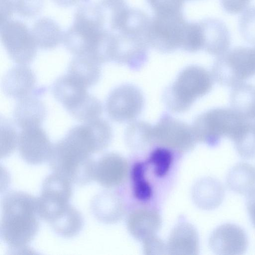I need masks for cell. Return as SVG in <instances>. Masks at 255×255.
I'll use <instances>...</instances> for the list:
<instances>
[{"mask_svg":"<svg viewBox=\"0 0 255 255\" xmlns=\"http://www.w3.org/2000/svg\"><path fill=\"white\" fill-rule=\"evenodd\" d=\"M96 4L105 29L114 32L120 18L128 8L125 0H100Z\"/></svg>","mask_w":255,"mask_h":255,"instance_id":"4dcf8cb0","label":"cell"},{"mask_svg":"<svg viewBox=\"0 0 255 255\" xmlns=\"http://www.w3.org/2000/svg\"><path fill=\"white\" fill-rule=\"evenodd\" d=\"M142 242L144 255H161L167 253L166 245L156 234L147 237Z\"/></svg>","mask_w":255,"mask_h":255,"instance_id":"f35d334b","label":"cell"},{"mask_svg":"<svg viewBox=\"0 0 255 255\" xmlns=\"http://www.w3.org/2000/svg\"><path fill=\"white\" fill-rule=\"evenodd\" d=\"M212 75L220 84L232 87L255 75V46L235 47L218 56Z\"/></svg>","mask_w":255,"mask_h":255,"instance_id":"8992f818","label":"cell"},{"mask_svg":"<svg viewBox=\"0 0 255 255\" xmlns=\"http://www.w3.org/2000/svg\"><path fill=\"white\" fill-rule=\"evenodd\" d=\"M67 74L88 88L99 81L101 64L89 56H75L69 63Z\"/></svg>","mask_w":255,"mask_h":255,"instance_id":"cb8c5ba5","label":"cell"},{"mask_svg":"<svg viewBox=\"0 0 255 255\" xmlns=\"http://www.w3.org/2000/svg\"><path fill=\"white\" fill-rule=\"evenodd\" d=\"M152 140L154 145L178 153L190 151L197 142L191 127L166 113L153 127Z\"/></svg>","mask_w":255,"mask_h":255,"instance_id":"30bf717a","label":"cell"},{"mask_svg":"<svg viewBox=\"0 0 255 255\" xmlns=\"http://www.w3.org/2000/svg\"><path fill=\"white\" fill-rule=\"evenodd\" d=\"M239 30L248 42L255 44V6L246 9L239 19Z\"/></svg>","mask_w":255,"mask_h":255,"instance_id":"d590c367","label":"cell"},{"mask_svg":"<svg viewBox=\"0 0 255 255\" xmlns=\"http://www.w3.org/2000/svg\"><path fill=\"white\" fill-rule=\"evenodd\" d=\"M49 224L58 236L70 238L77 236L81 231L84 222L81 213L70 205L61 216Z\"/></svg>","mask_w":255,"mask_h":255,"instance_id":"83f0119b","label":"cell"},{"mask_svg":"<svg viewBox=\"0 0 255 255\" xmlns=\"http://www.w3.org/2000/svg\"><path fill=\"white\" fill-rule=\"evenodd\" d=\"M226 183L233 192L246 195L255 187V168L246 162H239L229 171Z\"/></svg>","mask_w":255,"mask_h":255,"instance_id":"4316f807","label":"cell"},{"mask_svg":"<svg viewBox=\"0 0 255 255\" xmlns=\"http://www.w3.org/2000/svg\"><path fill=\"white\" fill-rule=\"evenodd\" d=\"M166 246L168 254L198 255L199 252V240L196 228L186 222L178 223L172 230Z\"/></svg>","mask_w":255,"mask_h":255,"instance_id":"d6986e66","label":"cell"},{"mask_svg":"<svg viewBox=\"0 0 255 255\" xmlns=\"http://www.w3.org/2000/svg\"><path fill=\"white\" fill-rule=\"evenodd\" d=\"M77 126L53 144L49 166L73 184L84 186L94 180L96 160Z\"/></svg>","mask_w":255,"mask_h":255,"instance_id":"3957f363","label":"cell"},{"mask_svg":"<svg viewBox=\"0 0 255 255\" xmlns=\"http://www.w3.org/2000/svg\"><path fill=\"white\" fill-rule=\"evenodd\" d=\"M191 195L197 207L204 210H212L222 204L225 196V189L218 179L205 177L195 183Z\"/></svg>","mask_w":255,"mask_h":255,"instance_id":"ffe728a7","label":"cell"},{"mask_svg":"<svg viewBox=\"0 0 255 255\" xmlns=\"http://www.w3.org/2000/svg\"><path fill=\"white\" fill-rule=\"evenodd\" d=\"M213 80L212 73L205 68L197 65L186 67L165 92L166 106L174 113L186 112L198 98L209 92Z\"/></svg>","mask_w":255,"mask_h":255,"instance_id":"277c9868","label":"cell"},{"mask_svg":"<svg viewBox=\"0 0 255 255\" xmlns=\"http://www.w3.org/2000/svg\"><path fill=\"white\" fill-rule=\"evenodd\" d=\"M248 121L232 108H218L199 115L191 127L197 142L215 147L223 137L233 141Z\"/></svg>","mask_w":255,"mask_h":255,"instance_id":"5b68a950","label":"cell"},{"mask_svg":"<svg viewBox=\"0 0 255 255\" xmlns=\"http://www.w3.org/2000/svg\"><path fill=\"white\" fill-rule=\"evenodd\" d=\"M14 10V0H0V23L10 20Z\"/></svg>","mask_w":255,"mask_h":255,"instance_id":"60d3db41","label":"cell"},{"mask_svg":"<svg viewBox=\"0 0 255 255\" xmlns=\"http://www.w3.org/2000/svg\"><path fill=\"white\" fill-rule=\"evenodd\" d=\"M204 34V48L210 54L220 56L226 52L231 44V35L221 20L208 18L201 21Z\"/></svg>","mask_w":255,"mask_h":255,"instance_id":"44dd1931","label":"cell"},{"mask_svg":"<svg viewBox=\"0 0 255 255\" xmlns=\"http://www.w3.org/2000/svg\"><path fill=\"white\" fill-rule=\"evenodd\" d=\"M87 87L66 74L57 78L52 86V92L68 112L73 115L88 100L90 94Z\"/></svg>","mask_w":255,"mask_h":255,"instance_id":"e0dca14e","label":"cell"},{"mask_svg":"<svg viewBox=\"0 0 255 255\" xmlns=\"http://www.w3.org/2000/svg\"><path fill=\"white\" fill-rule=\"evenodd\" d=\"M91 211L95 218L106 224L120 221L125 213L123 199L117 192L105 190L96 195L91 204Z\"/></svg>","mask_w":255,"mask_h":255,"instance_id":"ac0fdd59","label":"cell"},{"mask_svg":"<svg viewBox=\"0 0 255 255\" xmlns=\"http://www.w3.org/2000/svg\"><path fill=\"white\" fill-rule=\"evenodd\" d=\"M15 11L25 17L35 16L41 11L44 0H14Z\"/></svg>","mask_w":255,"mask_h":255,"instance_id":"8d00e7d4","label":"cell"},{"mask_svg":"<svg viewBox=\"0 0 255 255\" xmlns=\"http://www.w3.org/2000/svg\"><path fill=\"white\" fill-rule=\"evenodd\" d=\"M149 46L146 36L131 33H112L111 61L139 69L147 59Z\"/></svg>","mask_w":255,"mask_h":255,"instance_id":"8fae6325","label":"cell"},{"mask_svg":"<svg viewBox=\"0 0 255 255\" xmlns=\"http://www.w3.org/2000/svg\"><path fill=\"white\" fill-rule=\"evenodd\" d=\"M72 184L68 179L54 172L44 179L40 196L37 198L40 219L50 223L65 212L70 205Z\"/></svg>","mask_w":255,"mask_h":255,"instance_id":"52a82bcc","label":"cell"},{"mask_svg":"<svg viewBox=\"0 0 255 255\" xmlns=\"http://www.w3.org/2000/svg\"><path fill=\"white\" fill-rule=\"evenodd\" d=\"M82 0H52L57 5L62 7H68L74 5Z\"/></svg>","mask_w":255,"mask_h":255,"instance_id":"7bdbcfd3","label":"cell"},{"mask_svg":"<svg viewBox=\"0 0 255 255\" xmlns=\"http://www.w3.org/2000/svg\"><path fill=\"white\" fill-rule=\"evenodd\" d=\"M36 96L34 94L20 99L14 107L13 120L21 129L40 126L45 118V107Z\"/></svg>","mask_w":255,"mask_h":255,"instance_id":"603a6c76","label":"cell"},{"mask_svg":"<svg viewBox=\"0 0 255 255\" xmlns=\"http://www.w3.org/2000/svg\"><path fill=\"white\" fill-rule=\"evenodd\" d=\"M18 149L22 159L31 165H39L48 161L53 144L40 126L21 129L18 134Z\"/></svg>","mask_w":255,"mask_h":255,"instance_id":"4fadbf2b","label":"cell"},{"mask_svg":"<svg viewBox=\"0 0 255 255\" xmlns=\"http://www.w3.org/2000/svg\"><path fill=\"white\" fill-rule=\"evenodd\" d=\"M127 228L136 239L142 241L156 234L161 225L159 213L153 209L142 208L132 211L127 219Z\"/></svg>","mask_w":255,"mask_h":255,"instance_id":"7402d4cb","label":"cell"},{"mask_svg":"<svg viewBox=\"0 0 255 255\" xmlns=\"http://www.w3.org/2000/svg\"><path fill=\"white\" fill-rule=\"evenodd\" d=\"M208 243L211 250L216 255H242L248 246L244 230L233 223L217 227L210 235Z\"/></svg>","mask_w":255,"mask_h":255,"instance_id":"5bb4252c","label":"cell"},{"mask_svg":"<svg viewBox=\"0 0 255 255\" xmlns=\"http://www.w3.org/2000/svg\"><path fill=\"white\" fill-rule=\"evenodd\" d=\"M173 152L166 147L157 146L150 152L146 162L151 166L156 177L162 178L168 173L173 162Z\"/></svg>","mask_w":255,"mask_h":255,"instance_id":"1f68e13d","label":"cell"},{"mask_svg":"<svg viewBox=\"0 0 255 255\" xmlns=\"http://www.w3.org/2000/svg\"><path fill=\"white\" fill-rule=\"evenodd\" d=\"M184 0H147L154 14L182 12Z\"/></svg>","mask_w":255,"mask_h":255,"instance_id":"74e56055","label":"cell"},{"mask_svg":"<svg viewBox=\"0 0 255 255\" xmlns=\"http://www.w3.org/2000/svg\"><path fill=\"white\" fill-rule=\"evenodd\" d=\"M36 76L26 65L12 67L4 75L1 87L7 97L18 100L32 95H40V89H35Z\"/></svg>","mask_w":255,"mask_h":255,"instance_id":"2e32d148","label":"cell"},{"mask_svg":"<svg viewBox=\"0 0 255 255\" xmlns=\"http://www.w3.org/2000/svg\"><path fill=\"white\" fill-rule=\"evenodd\" d=\"M80 2L62 42L75 56H89L101 64L110 61L112 33L104 27L96 3L91 0Z\"/></svg>","mask_w":255,"mask_h":255,"instance_id":"6da1fadb","label":"cell"},{"mask_svg":"<svg viewBox=\"0 0 255 255\" xmlns=\"http://www.w3.org/2000/svg\"><path fill=\"white\" fill-rule=\"evenodd\" d=\"M1 240L12 251L24 250L39 229L37 198L24 192L10 191L1 199Z\"/></svg>","mask_w":255,"mask_h":255,"instance_id":"7a4b0ae2","label":"cell"},{"mask_svg":"<svg viewBox=\"0 0 255 255\" xmlns=\"http://www.w3.org/2000/svg\"><path fill=\"white\" fill-rule=\"evenodd\" d=\"M1 158L9 155L15 149L18 135L13 126L6 119H1Z\"/></svg>","mask_w":255,"mask_h":255,"instance_id":"e575fe53","label":"cell"},{"mask_svg":"<svg viewBox=\"0 0 255 255\" xmlns=\"http://www.w3.org/2000/svg\"><path fill=\"white\" fill-rule=\"evenodd\" d=\"M187 22L182 12L154 14L148 30L149 46L165 53L181 48Z\"/></svg>","mask_w":255,"mask_h":255,"instance_id":"ba28073f","label":"cell"},{"mask_svg":"<svg viewBox=\"0 0 255 255\" xmlns=\"http://www.w3.org/2000/svg\"><path fill=\"white\" fill-rule=\"evenodd\" d=\"M129 172L127 160L119 154L106 153L96 161L94 180L102 186L112 188L125 181Z\"/></svg>","mask_w":255,"mask_h":255,"instance_id":"9a60e30c","label":"cell"},{"mask_svg":"<svg viewBox=\"0 0 255 255\" xmlns=\"http://www.w3.org/2000/svg\"><path fill=\"white\" fill-rule=\"evenodd\" d=\"M31 31L37 47L42 49H54L63 41L64 32L59 24L49 17L38 19Z\"/></svg>","mask_w":255,"mask_h":255,"instance_id":"d4e9b609","label":"cell"},{"mask_svg":"<svg viewBox=\"0 0 255 255\" xmlns=\"http://www.w3.org/2000/svg\"><path fill=\"white\" fill-rule=\"evenodd\" d=\"M233 141L237 152L242 158L247 159L255 158V123L249 121Z\"/></svg>","mask_w":255,"mask_h":255,"instance_id":"d6a6232c","label":"cell"},{"mask_svg":"<svg viewBox=\"0 0 255 255\" xmlns=\"http://www.w3.org/2000/svg\"><path fill=\"white\" fill-rule=\"evenodd\" d=\"M147 166L146 162H136L130 173L133 196L142 202L148 201L153 195V189L146 176Z\"/></svg>","mask_w":255,"mask_h":255,"instance_id":"f546056e","label":"cell"},{"mask_svg":"<svg viewBox=\"0 0 255 255\" xmlns=\"http://www.w3.org/2000/svg\"><path fill=\"white\" fill-rule=\"evenodd\" d=\"M144 98L141 91L131 84L117 87L109 94L106 104L108 116L120 123L133 121L141 113Z\"/></svg>","mask_w":255,"mask_h":255,"instance_id":"7c38bea8","label":"cell"},{"mask_svg":"<svg viewBox=\"0 0 255 255\" xmlns=\"http://www.w3.org/2000/svg\"><path fill=\"white\" fill-rule=\"evenodd\" d=\"M204 39L201 21L187 22L181 48L189 52H197L204 48Z\"/></svg>","mask_w":255,"mask_h":255,"instance_id":"836d02e7","label":"cell"},{"mask_svg":"<svg viewBox=\"0 0 255 255\" xmlns=\"http://www.w3.org/2000/svg\"><path fill=\"white\" fill-rule=\"evenodd\" d=\"M246 196L248 214L252 224L255 228V187Z\"/></svg>","mask_w":255,"mask_h":255,"instance_id":"b9f144b4","label":"cell"},{"mask_svg":"<svg viewBox=\"0 0 255 255\" xmlns=\"http://www.w3.org/2000/svg\"><path fill=\"white\" fill-rule=\"evenodd\" d=\"M251 0H220L223 9L227 13L237 14L245 10Z\"/></svg>","mask_w":255,"mask_h":255,"instance_id":"ab89813d","label":"cell"},{"mask_svg":"<svg viewBox=\"0 0 255 255\" xmlns=\"http://www.w3.org/2000/svg\"><path fill=\"white\" fill-rule=\"evenodd\" d=\"M233 88L231 108L246 120H255V87L242 83Z\"/></svg>","mask_w":255,"mask_h":255,"instance_id":"484cf974","label":"cell"},{"mask_svg":"<svg viewBox=\"0 0 255 255\" xmlns=\"http://www.w3.org/2000/svg\"><path fill=\"white\" fill-rule=\"evenodd\" d=\"M0 33L1 42L12 61L26 65L33 60L37 46L31 31L24 23L17 20L2 22Z\"/></svg>","mask_w":255,"mask_h":255,"instance_id":"9c48e42d","label":"cell"},{"mask_svg":"<svg viewBox=\"0 0 255 255\" xmlns=\"http://www.w3.org/2000/svg\"><path fill=\"white\" fill-rule=\"evenodd\" d=\"M153 127L149 123L141 121H132L126 129V141L128 146L136 151L146 150L153 146Z\"/></svg>","mask_w":255,"mask_h":255,"instance_id":"f1b7e54d","label":"cell"}]
</instances>
